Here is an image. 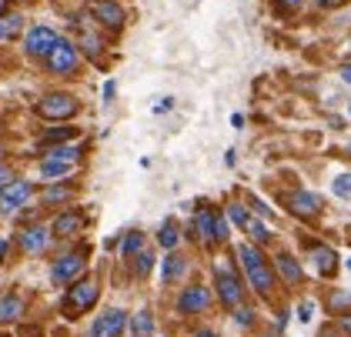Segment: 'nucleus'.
Wrapping results in <instances>:
<instances>
[{
	"label": "nucleus",
	"mask_w": 351,
	"mask_h": 337,
	"mask_svg": "<svg viewBox=\"0 0 351 337\" xmlns=\"http://www.w3.org/2000/svg\"><path fill=\"white\" fill-rule=\"evenodd\" d=\"M238 260H241V267L247 271L251 287H254L261 297H271V294H274V271L268 267V260L261 258V251H258L254 244H241V247H238Z\"/></svg>",
	"instance_id": "nucleus-1"
},
{
	"label": "nucleus",
	"mask_w": 351,
	"mask_h": 337,
	"mask_svg": "<svg viewBox=\"0 0 351 337\" xmlns=\"http://www.w3.org/2000/svg\"><path fill=\"white\" fill-rule=\"evenodd\" d=\"M97 297H101V287H97V281H77V284L67 287L64 311H67V317H81V314H87L94 304H97Z\"/></svg>",
	"instance_id": "nucleus-2"
},
{
	"label": "nucleus",
	"mask_w": 351,
	"mask_h": 337,
	"mask_svg": "<svg viewBox=\"0 0 351 337\" xmlns=\"http://www.w3.org/2000/svg\"><path fill=\"white\" fill-rule=\"evenodd\" d=\"M47 60V71L57 74V77H71L77 67H81V47L71 44V40H57L54 51L44 57Z\"/></svg>",
	"instance_id": "nucleus-3"
},
{
	"label": "nucleus",
	"mask_w": 351,
	"mask_h": 337,
	"mask_svg": "<svg viewBox=\"0 0 351 337\" xmlns=\"http://www.w3.org/2000/svg\"><path fill=\"white\" fill-rule=\"evenodd\" d=\"M77 101L71 97V94H47L40 104H37V114L44 117V121H71L74 114H77Z\"/></svg>",
	"instance_id": "nucleus-4"
},
{
	"label": "nucleus",
	"mask_w": 351,
	"mask_h": 337,
	"mask_svg": "<svg viewBox=\"0 0 351 337\" xmlns=\"http://www.w3.org/2000/svg\"><path fill=\"white\" fill-rule=\"evenodd\" d=\"M87 14H90L101 27H108V30H121L124 21H128L124 7L114 3V0H87Z\"/></svg>",
	"instance_id": "nucleus-5"
},
{
	"label": "nucleus",
	"mask_w": 351,
	"mask_h": 337,
	"mask_svg": "<svg viewBox=\"0 0 351 337\" xmlns=\"http://www.w3.org/2000/svg\"><path fill=\"white\" fill-rule=\"evenodd\" d=\"M215 277H217V297H221V304L224 308H238L241 304V281H238V274L228 267V264H217L215 267Z\"/></svg>",
	"instance_id": "nucleus-6"
},
{
	"label": "nucleus",
	"mask_w": 351,
	"mask_h": 337,
	"mask_svg": "<svg viewBox=\"0 0 351 337\" xmlns=\"http://www.w3.org/2000/svg\"><path fill=\"white\" fill-rule=\"evenodd\" d=\"M57 40H60V37H57L54 27L37 24V27H30L27 37H24V51H27L30 57H47V53L54 51Z\"/></svg>",
	"instance_id": "nucleus-7"
},
{
	"label": "nucleus",
	"mask_w": 351,
	"mask_h": 337,
	"mask_svg": "<svg viewBox=\"0 0 351 337\" xmlns=\"http://www.w3.org/2000/svg\"><path fill=\"white\" fill-rule=\"evenodd\" d=\"M30 194H34V184H30V181H10V184H3V187H0V210H3V214H14V210H21L30 201Z\"/></svg>",
	"instance_id": "nucleus-8"
},
{
	"label": "nucleus",
	"mask_w": 351,
	"mask_h": 337,
	"mask_svg": "<svg viewBox=\"0 0 351 337\" xmlns=\"http://www.w3.org/2000/svg\"><path fill=\"white\" fill-rule=\"evenodd\" d=\"M124 327H128V314L117 311V308H110V311H104L94 324H90V337H121Z\"/></svg>",
	"instance_id": "nucleus-9"
},
{
	"label": "nucleus",
	"mask_w": 351,
	"mask_h": 337,
	"mask_svg": "<svg viewBox=\"0 0 351 337\" xmlns=\"http://www.w3.org/2000/svg\"><path fill=\"white\" fill-rule=\"evenodd\" d=\"M81 274H84V254H64V258H57L54 267H51L54 284H71V281L81 277Z\"/></svg>",
	"instance_id": "nucleus-10"
},
{
	"label": "nucleus",
	"mask_w": 351,
	"mask_h": 337,
	"mask_svg": "<svg viewBox=\"0 0 351 337\" xmlns=\"http://www.w3.org/2000/svg\"><path fill=\"white\" fill-rule=\"evenodd\" d=\"M211 304V294H208V287H184V294L178 297V311L181 314H201L204 308Z\"/></svg>",
	"instance_id": "nucleus-11"
},
{
	"label": "nucleus",
	"mask_w": 351,
	"mask_h": 337,
	"mask_svg": "<svg viewBox=\"0 0 351 337\" xmlns=\"http://www.w3.org/2000/svg\"><path fill=\"white\" fill-rule=\"evenodd\" d=\"M84 224H87L84 210H64V214H57L51 231H54V237H74V234L84 231Z\"/></svg>",
	"instance_id": "nucleus-12"
},
{
	"label": "nucleus",
	"mask_w": 351,
	"mask_h": 337,
	"mask_svg": "<svg viewBox=\"0 0 351 337\" xmlns=\"http://www.w3.org/2000/svg\"><path fill=\"white\" fill-rule=\"evenodd\" d=\"M291 214H298V217H318L322 214V197L318 194H311V190H298V194H291Z\"/></svg>",
	"instance_id": "nucleus-13"
},
{
	"label": "nucleus",
	"mask_w": 351,
	"mask_h": 337,
	"mask_svg": "<svg viewBox=\"0 0 351 337\" xmlns=\"http://www.w3.org/2000/svg\"><path fill=\"white\" fill-rule=\"evenodd\" d=\"M215 214L211 210H197V217H194V231H197V240L204 244V247H215V244H221L217 240V231H215Z\"/></svg>",
	"instance_id": "nucleus-14"
},
{
	"label": "nucleus",
	"mask_w": 351,
	"mask_h": 337,
	"mask_svg": "<svg viewBox=\"0 0 351 337\" xmlns=\"http://www.w3.org/2000/svg\"><path fill=\"white\" fill-rule=\"evenodd\" d=\"M74 27L81 30V40H77V47H81L87 57H94V60H97V57H101V51H104V40H101V37H97V34H94V30H90L87 24H84V17H74Z\"/></svg>",
	"instance_id": "nucleus-15"
},
{
	"label": "nucleus",
	"mask_w": 351,
	"mask_h": 337,
	"mask_svg": "<svg viewBox=\"0 0 351 337\" xmlns=\"http://www.w3.org/2000/svg\"><path fill=\"white\" fill-rule=\"evenodd\" d=\"M21 247L27 251V254H40V251H47V244H51V234L44 231V227H27V231H21Z\"/></svg>",
	"instance_id": "nucleus-16"
},
{
	"label": "nucleus",
	"mask_w": 351,
	"mask_h": 337,
	"mask_svg": "<svg viewBox=\"0 0 351 337\" xmlns=\"http://www.w3.org/2000/svg\"><path fill=\"white\" fill-rule=\"evenodd\" d=\"M311 264H315V271H318L322 277H335V271H338V254H335L331 247H311Z\"/></svg>",
	"instance_id": "nucleus-17"
},
{
	"label": "nucleus",
	"mask_w": 351,
	"mask_h": 337,
	"mask_svg": "<svg viewBox=\"0 0 351 337\" xmlns=\"http://www.w3.org/2000/svg\"><path fill=\"white\" fill-rule=\"evenodd\" d=\"M184 274H188V258H181V254H167V260L161 264L164 284H171V281H181Z\"/></svg>",
	"instance_id": "nucleus-18"
},
{
	"label": "nucleus",
	"mask_w": 351,
	"mask_h": 337,
	"mask_svg": "<svg viewBox=\"0 0 351 337\" xmlns=\"http://www.w3.org/2000/svg\"><path fill=\"white\" fill-rule=\"evenodd\" d=\"M71 171H74V160H60V157H44V164H40V174H44L47 181L67 177Z\"/></svg>",
	"instance_id": "nucleus-19"
},
{
	"label": "nucleus",
	"mask_w": 351,
	"mask_h": 337,
	"mask_svg": "<svg viewBox=\"0 0 351 337\" xmlns=\"http://www.w3.org/2000/svg\"><path fill=\"white\" fill-rule=\"evenodd\" d=\"M24 314V301L17 294H3L0 297V324H14Z\"/></svg>",
	"instance_id": "nucleus-20"
},
{
	"label": "nucleus",
	"mask_w": 351,
	"mask_h": 337,
	"mask_svg": "<svg viewBox=\"0 0 351 337\" xmlns=\"http://www.w3.org/2000/svg\"><path fill=\"white\" fill-rule=\"evenodd\" d=\"M278 271H281V277H285L288 284H301V264H298L291 254H281V258H278Z\"/></svg>",
	"instance_id": "nucleus-21"
},
{
	"label": "nucleus",
	"mask_w": 351,
	"mask_h": 337,
	"mask_svg": "<svg viewBox=\"0 0 351 337\" xmlns=\"http://www.w3.org/2000/svg\"><path fill=\"white\" fill-rule=\"evenodd\" d=\"M131 334L134 337H151L154 334V317L151 311H137L134 321H131Z\"/></svg>",
	"instance_id": "nucleus-22"
},
{
	"label": "nucleus",
	"mask_w": 351,
	"mask_h": 337,
	"mask_svg": "<svg viewBox=\"0 0 351 337\" xmlns=\"http://www.w3.org/2000/svg\"><path fill=\"white\" fill-rule=\"evenodd\" d=\"M21 30H24V17H21L17 10H10V14H3V17H0V34H3L7 40H10V37H17Z\"/></svg>",
	"instance_id": "nucleus-23"
},
{
	"label": "nucleus",
	"mask_w": 351,
	"mask_h": 337,
	"mask_svg": "<svg viewBox=\"0 0 351 337\" xmlns=\"http://www.w3.org/2000/svg\"><path fill=\"white\" fill-rule=\"evenodd\" d=\"M178 240H181V234H178V224H174V221L161 224V231H158V244H161L164 251H174V247H178Z\"/></svg>",
	"instance_id": "nucleus-24"
},
{
	"label": "nucleus",
	"mask_w": 351,
	"mask_h": 337,
	"mask_svg": "<svg viewBox=\"0 0 351 337\" xmlns=\"http://www.w3.org/2000/svg\"><path fill=\"white\" fill-rule=\"evenodd\" d=\"M71 194H74V190H71L67 184H57V187H47V190H44V204H47V208H57V204L71 201Z\"/></svg>",
	"instance_id": "nucleus-25"
},
{
	"label": "nucleus",
	"mask_w": 351,
	"mask_h": 337,
	"mask_svg": "<svg viewBox=\"0 0 351 337\" xmlns=\"http://www.w3.org/2000/svg\"><path fill=\"white\" fill-rule=\"evenodd\" d=\"M141 251H144V234L141 231H131L124 240H121V254H124V258H134Z\"/></svg>",
	"instance_id": "nucleus-26"
},
{
	"label": "nucleus",
	"mask_w": 351,
	"mask_h": 337,
	"mask_svg": "<svg viewBox=\"0 0 351 337\" xmlns=\"http://www.w3.org/2000/svg\"><path fill=\"white\" fill-rule=\"evenodd\" d=\"M71 137H77V127H54L44 134V147H54V144H67Z\"/></svg>",
	"instance_id": "nucleus-27"
},
{
	"label": "nucleus",
	"mask_w": 351,
	"mask_h": 337,
	"mask_svg": "<svg viewBox=\"0 0 351 337\" xmlns=\"http://www.w3.org/2000/svg\"><path fill=\"white\" fill-rule=\"evenodd\" d=\"M84 154V147H71V144H54L47 147V157H60V160H77Z\"/></svg>",
	"instance_id": "nucleus-28"
},
{
	"label": "nucleus",
	"mask_w": 351,
	"mask_h": 337,
	"mask_svg": "<svg viewBox=\"0 0 351 337\" xmlns=\"http://www.w3.org/2000/svg\"><path fill=\"white\" fill-rule=\"evenodd\" d=\"M244 231L251 234V240H254V244H268V227H265V224H261V221H254V217H251V221H247V227H244Z\"/></svg>",
	"instance_id": "nucleus-29"
},
{
	"label": "nucleus",
	"mask_w": 351,
	"mask_h": 337,
	"mask_svg": "<svg viewBox=\"0 0 351 337\" xmlns=\"http://www.w3.org/2000/svg\"><path fill=\"white\" fill-rule=\"evenodd\" d=\"M331 190H335L338 197L351 201V174H338V177H335V184H331Z\"/></svg>",
	"instance_id": "nucleus-30"
},
{
	"label": "nucleus",
	"mask_w": 351,
	"mask_h": 337,
	"mask_svg": "<svg viewBox=\"0 0 351 337\" xmlns=\"http://www.w3.org/2000/svg\"><path fill=\"white\" fill-rule=\"evenodd\" d=\"M228 217H231V221H234V224H238L241 231L247 227V221H251V214H247L241 204H228Z\"/></svg>",
	"instance_id": "nucleus-31"
},
{
	"label": "nucleus",
	"mask_w": 351,
	"mask_h": 337,
	"mask_svg": "<svg viewBox=\"0 0 351 337\" xmlns=\"http://www.w3.org/2000/svg\"><path fill=\"white\" fill-rule=\"evenodd\" d=\"M151 267H154V258H151L147 251H141V254H134V274H137V277H144V274H147Z\"/></svg>",
	"instance_id": "nucleus-32"
},
{
	"label": "nucleus",
	"mask_w": 351,
	"mask_h": 337,
	"mask_svg": "<svg viewBox=\"0 0 351 337\" xmlns=\"http://www.w3.org/2000/svg\"><path fill=\"white\" fill-rule=\"evenodd\" d=\"M341 308H351V294H345V290L331 294V311H341Z\"/></svg>",
	"instance_id": "nucleus-33"
},
{
	"label": "nucleus",
	"mask_w": 351,
	"mask_h": 337,
	"mask_svg": "<svg viewBox=\"0 0 351 337\" xmlns=\"http://www.w3.org/2000/svg\"><path fill=\"white\" fill-rule=\"evenodd\" d=\"M311 314H315V304H311V301H304V304L298 308V321H301V324H308V321H311Z\"/></svg>",
	"instance_id": "nucleus-34"
},
{
	"label": "nucleus",
	"mask_w": 351,
	"mask_h": 337,
	"mask_svg": "<svg viewBox=\"0 0 351 337\" xmlns=\"http://www.w3.org/2000/svg\"><path fill=\"white\" fill-rule=\"evenodd\" d=\"M234 321H238V324H241V327H251V324H254V311H238L234 314Z\"/></svg>",
	"instance_id": "nucleus-35"
},
{
	"label": "nucleus",
	"mask_w": 351,
	"mask_h": 337,
	"mask_svg": "<svg viewBox=\"0 0 351 337\" xmlns=\"http://www.w3.org/2000/svg\"><path fill=\"white\" fill-rule=\"evenodd\" d=\"M301 3H304V0H278V7H281L285 14H291V10H298Z\"/></svg>",
	"instance_id": "nucleus-36"
},
{
	"label": "nucleus",
	"mask_w": 351,
	"mask_h": 337,
	"mask_svg": "<svg viewBox=\"0 0 351 337\" xmlns=\"http://www.w3.org/2000/svg\"><path fill=\"white\" fill-rule=\"evenodd\" d=\"M215 231H217V240H224V237H228V221H224V217H217L215 221Z\"/></svg>",
	"instance_id": "nucleus-37"
},
{
	"label": "nucleus",
	"mask_w": 351,
	"mask_h": 337,
	"mask_svg": "<svg viewBox=\"0 0 351 337\" xmlns=\"http://www.w3.org/2000/svg\"><path fill=\"white\" fill-rule=\"evenodd\" d=\"M10 181H14L10 167H7V164H0V187H3V184H10Z\"/></svg>",
	"instance_id": "nucleus-38"
},
{
	"label": "nucleus",
	"mask_w": 351,
	"mask_h": 337,
	"mask_svg": "<svg viewBox=\"0 0 351 337\" xmlns=\"http://www.w3.org/2000/svg\"><path fill=\"white\" fill-rule=\"evenodd\" d=\"M110 101H114V80L104 84V104H110Z\"/></svg>",
	"instance_id": "nucleus-39"
},
{
	"label": "nucleus",
	"mask_w": 351,
	"mask_h": 337,
	"mask_svg": "<svg viewBox=\"0 0 351 337\" xmlns=\"http://www.w3.org/2000/svg\"><path fill=\"white\" fill-rule=\"evenodd\" d=\"M7 251H10V240L0 237V264H3V258H7Z\"/></svg>",
	"instance_id": "nucleus-40"
},
{
	"label": "nucleus",
	"mask_w": 351,
	"mask_h": 337,
	"mask_svg": "<svg viewBox=\"0 0 351 337\" xmlns=\"http://www.w3.org/2000/svg\"><path fill=\"white\" fill-rule=\"evenodd\" d=\"M171 107H174V101H171V97H161V104H158V110H171Z\"/></svg>",
	"instance_id": "nucleus-41"
},
{
	"label": "nucleus",
	"mask_w": 351,
	"mask_h": 337,
	"mask_svg": "<svg viewBox=\"0 0 351 337\" xmlns=\"http://www.w3.org/2000/svg\"><path fill=\"white\" fill-rule=\"evenodd\" d=\"M341 80H345V84H351V64H345V67H341Z\"/></svg>",
	"instance_id": "nucleus-42"
},
{
	"label": "nucleus",
	"mask_w": 351,
	"mask_h": 337,
	"mask_svg": "<svg viewBox=\"0 0 351 337\" xmlns=\"http://www.w3.org/2000/svg\"><path fill=\"white\" fill-rule=\"evenodd\" d=\"M341 331H345V334H351V317H341Z\"/></svg>",
	"instance_id": "nucleus-43"
},
{
	"label": "nucleus",
	"mask_w": 351,
	"mask_h": 337,
	"mask_svg": "<svg viewBox=\"0 0 351 337\" xmlns=\"http://www.w3.org/2000/svg\"><path fill=\"white\" fill-rule=\"evenodd\" d=\"M315 3H318V7H335L338 0H315Z\"/></svg>",
	"instance_id": "nucleus-44"
},
{
	"label": "nucleus",
	"mask_w": 351,
	"mask_h": 337,
	"mask_svg": "<svg viewBox=\"0 0 351 337\" xmlns=\"http://www.w3.org/2000/svg\"><path fill=\"white\" fill-rule=\"evenodd\" d=\"M197 337H217L215 331H197Z\"/></svg>",
	"instance_id": "nucleus-45"
},
{
	"label": "nucleus",
	"mask_w": 351,
	"mask_h": 337,
	"mask_svg": "<svg viewBox=\"0 0 351 337\" xmlns=\"http://www.w3.org/2000/svg\"><path fill=\"white\" fill-rule=\"evenodd\" d=\"M348 271H351V258H348Z\"/></svg>",
	"instance_id": "nucleus-46"
},
{
	"label": "nucleus",
	"mask_w": 351,
	"mask_h": 337,
	"mask_svg": "<svg viewBox=\"0 0 351 337\" xmlns=\"http://www.w3.org/2000/svg\"><path fill=\"white\" fill-rule=\"evenodd\" d=\"M0 157H3V147H0Z\"/></svg>",
	"instance_id": "nucleus-47"
},
{
	"label": "nucleus",
	"mask_w": 351,
	"mask_h": 337,
	"mask_svg": "<svg viewBox=\"0 0 351 337\" xmlns=\"http://www.w3.org/2000/svg\"><path fill=\"white\" fill-rule=\"evenodd\" d=\"M348 47H351V37H348Z\"/></svg>",
	"instance_id": "nucleus-48"
},
{
	"label": "nucleus",
	"mask_w": 351,
	"mask_h": 337,
	"mask_svg": "<svg viewBox=\"0 0 351 337\" xmlns=\"http://www.w3.org/2000/svg\"><path fill=\"white\" fill-rule=\"evenodd\" d=\"M348 114H351V104H348Z\"/></svg>",
	"instance_id": "nucleus-49"
}]
</instances>
